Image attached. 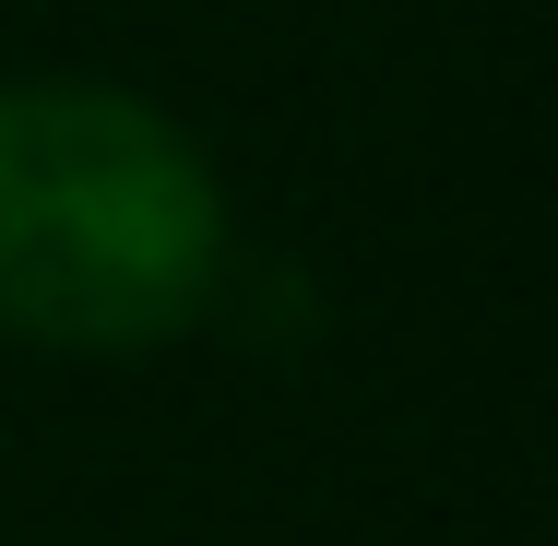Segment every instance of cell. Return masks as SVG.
<instances>
[{"label": "cell", "mask_w": 558, "mask_h": 546, "mask_svg": "<svg viewBox=\"0 0 558 546\" xmlns=\"http://www.w3.org/2000/svg\"><path fill=\"white\" fill-rule=\"evenodd\" d=\"M215 179L131 96H0V321L36 344H155L215 286Z\"/></svg>", "instance_id": "obj_1"}]
</instances>
